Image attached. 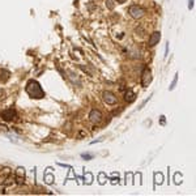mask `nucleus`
Segmentation results:
<instances>
[{
  "label": "nucleus",
  "instance_id": "obj_18",
  "mask_svg": "<svg viewBox=\"0 0 196 196\" xmlns=\"http://www.w3.org/2000/svg\"><path fill=\"white\" fill-rule=\"evenodd\" d=\"M167 54H169V43H166V49H165V58L167 56Z\"/></svg>",
  "mask_w": 196,
  "mask_h": 196
},
{
  "label": "nucleus",
  "instance_id": "obj_11",
  "mask_svg": "<svg viewBox=\"0 0 196 196\" xmlns=\"http://www.w3.org/2000/svg\"><path fill=\"white\" fill-rule=\"evenodd\" d=\"M154 179H156V184H161L162 183V181H163V177H162V174L161 173H154Z\"/></svg>",
  "mask_w": 196,
  "mask_h": 196
},
{
  "label": "nucleus",
  "instance_id": "obj_19",
  "mask_svg": "<svg viewBox=\"0 0 196 196\" xmlns=\"http://www.w3.org/2000/svg\"><path fill=\"white\" fill-rule=\"evenodd\" d=\"M115 2H116L118 4H123V3H126V0H115Z\"/></svg>",
  "mask_w": 196,
  "mask_h": 196
},
{
  "label": "nucleus",
  "instance_id": "obj_6",
  "mask_svg": "<svg viewBox=\"0 0 196 196\" xmlns=\"http://www.w3.org/2000/svg\"><path fill=\"white\" fill-rule=\"evenodd\" d=\"M160 39H161V33H160V32H154V33H152V34H150V37H149V41H148V46H149V47L156 46L157 43L160 42Z\"/></svg>",
  "mask_w": 196,
  "mask_h": 196
},
{
  "label": "nucleus",
  "instance_id": "obj_20",
  "mask_svg": "<svg viewBox=\"0 0 196 196\" xmlns=\"http://www.w3.org/2000/svg\"><path fill=\"white\" fill-rule=\"evenodd\" d=\"M161 124H165V116H161Z\"/></svg>",
  "mask_w": 196,
  "mask_h": 196
},
{
  "label": "nucleus",
  "instance_id": "obj_9",
  "mask_svg": "<svg viewBox=\"0 0 196 196\" xmlns=\"http://www.w3.org/2000/svg\"><path fill=\"white\" fill-rule=\"evenodd\" d=\"M124 99H126V101H127L128 103H131V102H133L135 99H136V94H135L131 89H128L127 91H126V94H124Z\"/></svg>",
  "mask_w": 196,
  "mask_h": 196
},
{
  "label": "nucleus",
  "instance_id": "obj_1",
  "mask_svg": "<svg viewBox=\"0 0 196 196\" xmlns=\"http://www.w3.org/2000/svg\"><path fill=\"white\" fill-rule=\"evenodd\" d=\"M25 90H26V93H28L32 98L41 99V98L45 97V91H43L42 86L39 85V82L36 81V80H30V81H28Z\"/></svg>",
  "mask_w": 196,
  "mask_h": 196
},
{
  "label": "nucleus",
  "instance_id": "obj_14",
  "mask_svg": "<svg viewBox=\"0 0 196 196\" xmlns=\"http://www.w3.org/2000/svg\"><path fill=\"white\" fill-rule=\"evenodd\" d=\"M81 157H82V158H84V160H86V161H89V160H93V154H89V153H82L81 154Z\"/></svg>",
  "mask_w": 196,
  "mask_h": 196
},
{
  "label": "nucleus",
  "instance_id": "obj_4",
  "mask_svg": "<svg viewBox=\"0 0 196 196\" xmlns=\"http://www.w3.org/2000/svg\"><path fill=\"white\" fill-rule=\"evenodd\" d=\"M89 119L91 123H99V122L102 120V112L97 110V108H93L89 114Z\"/></svg>",
  "mask_w": 196,
  "mask_h": 196
},
{
  "label": "nucleus",
  "instance_id": "obj_5",
  "mask_svg": "<svg viewBox=\"0 0 196 196\" xmlns=\"http://www.w3.org/2000/svg\"><path fill=\"white\" fill-rule=\"evenodd\" d=\"M152 81V73L148 68H144L143 71V76H141V85L143 86H148Z\"/></svg>",
  "mask_w": 196,
  "mask_h": 196
},
{
  "label": "nucleus",
  "instance_id": "obj_16",
  "mask_svg": "<svg viewBox=\"0 0 196 196\" xmlns=\"http://www.w3.org/2000/svg\"><path fill=\"white\" fill-rule=\"evenodd\" d=\"M149 99H150V97H148V98L145 99V101H144V102L141 103V106H140V107H139V110H140V108H143L144 106H145V105H146V102H149Z\"/></svg>",
  "mask_w": 196,
  "mask_h": 196
},
{
  "label": "nucleus",
  "instance_id": "obj_7",
  "mask_svg": "<svg viewBox=\"0 0 196 196\" xmlns=\"http://www.w3.org/2000/svg\"><path fill=\"white\" fill-rule=\"evenodd\" d=\"M15 116H16V111L13 110V108H7V110H4L2 112V118L4 120H7V122L12 120Z\"/></svg>",
  "mask_w": 196,
  "mask_h": 196
},
{
  "label": "nucleus",
  "instance_id": "obj_8",
  "mask_svg": "<svg viewBox=\"0 0 196 196\" xmlns=\"http://www.w3.org/2000/svg\"><path fill=\"white\" fill-rule=\"evenodd\" d=\"M16 182L17 184H22L25 182V169L22 167H19L16 171Z\"/></svg>",
  "mask_w": 196,
  "mask_h": 196
},
{
  "label": "nucleus",
  "instance_id": "obj_3",
  "mask_svg": "<svg viewBox=\"0 0 196 196\" xmlns=\"http://www.w3.org/2000/svg\"><path fill=\"white\" fill-rule=\"evenodd\" d=\"M102 98H103L105 103H107V105H115L118 102V98L115 97L114 93H111V91H103Z\"/></svg>",
  "mask_w": 196,
  "mask_h": 196
},
{
  "label": "nucleus",
  "instance_id": "obj_15",
  "mask_svg": "<svg viewBox=\"0 0 196 196\" xmlns=\"http://www.w3.org/2000/svg\"><path fill=\"white\" fill-rule=\"evenodd\" d=\"M106 7L108 8V9H111V11L114 9L115 5H114V3H112V0H106Z\"/></svg>",
  "mask_w": 196,
  "mask_h": 196
},
{
  "label": "nucleus",
  "instance_id": "obj_2",
  "mask_svg": "<svg viewBox=\"0 0 196 196\" xmlns=\"http://www.w3.org/2000/svg\"><path fill=\"white\" fill-rule=\"evenodd\" d=\"M128 13L131 15V17H133V19H141V17L145 15V11L143 9V8L140 7H137V5H131L129 7V9H128Z\"/></svg>",
  "mask_w": 196,
  "mask_h": 196
},
{
  "label": "nucleus",
  "instance_id": "obj_12",
  "mask_svg": "<svg viewBox=\"0 0 196 196\" xmlns=\"http://www.w3.org/2000/svg\"><path fill=\"white\" fill-rule=\"evenodd\" d=\"M177 82H178V73H177L175 76H174V80H173V82H171V84H170V86H169V90H173L174 88H175Z\"/></svg>",
  "mask_w": 196,
  "mask_h": 196
},
{
  "label": "nucleus",
  "instance_id": "obj_13",
  "mask_svg": "<svg viewBox=\"0 0 196 196\" xmlns=\"http://www.w3.org/2000/svg\"><path fill=\"white\" fill-rule=\"evenodd\" d=\"M45 181H46V183L51 184V183L54 182V177H52V174H46V175H45Z\"/></svg>",
  "mask_w": 196,
  "mask_h": 196
},
{
  "label": "nucleus",
  "instance_id": "obj_17",
  "mask_svg": "<svg viewBox=\"0 0 196 196\" xmlns=\"http://www.w3.org/2000/svg\"><path fill=\"white\" fill-rule=\"evenodd\" d=\"M194 8V0H188V9H192Z\"/></svg>",
  "mask_w": 196,
  "mask_h": 196
},
{
  "label": "nucleus",
  "instance_id": "obj_10",
  "mask_svg": "<svg viewBox=\"0 0 196 196\" xmlns=\"http://www.w3.org/2000/svg\"><path fill=\"white\" fill-rule=\"evenodd\" d=\"M9 76H11L9 71L0 68V82H5V81H8V78H9Z\"/></svg>",
  "mask_w": 196,
  "mask_h": 196
}]
</instances>
